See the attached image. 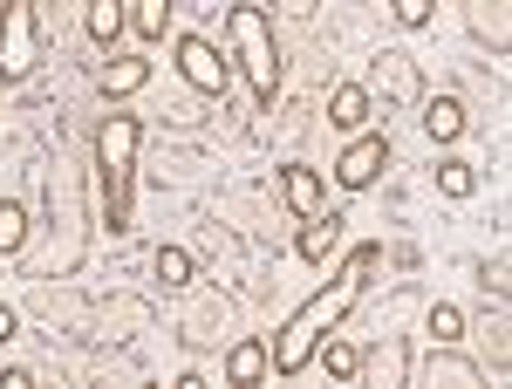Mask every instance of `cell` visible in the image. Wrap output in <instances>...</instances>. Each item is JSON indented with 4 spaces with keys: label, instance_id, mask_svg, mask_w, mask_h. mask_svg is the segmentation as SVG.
I'll return each mask as SVG.
<instances>
[{
    "label": "cell",
    "instance_id": "obj_17",
    "mask_svg": "<svg viewBox=\"0 0 512 389\" xmlns=\"http://www.w3.org/2000/svg\"><path fill=\"white\" fill-rule=\"evenodd\" d=\"M171 14H178L171 0H130V28H137L144 41H164V28H171Z\"/></svg>",
    "mask_w": 512,
    "mask_h": 389
},
{
    "label": "cell",
    "instance_id": "obj_11",
    "mask_svg": "<svg viewBox=\"0 0 512 389\" xmlns=\"http://www.w3.org/2000/svg\"><path fill=\"white\" fill-rule=\"evenodd\" d=\"M472 35L492 41V55H512V0H472Z\"/></svg>",
    "mask_w": 512,
    "mask_h": 389
},
{
    "label": "cell",
    "instance_id": "obj_9",
    "mask_svg": "<svg viewBox=\"0 0 512 389\" xmlns=\"http://www.w3.org/2000/svg\"><path fill=\"white\" fill-rule=\"evenodd\" d=\"M144 82H151V55H110V62H103V76H96V89L117 103V96H137Z\"/></svg>",
    "mask_w": 512,
    "mask_h": 389
},
{
    "label": "cell",
    "instance_id": "obj_19",
    "mask_svg": "<svg viewBox=\"0 0 512 389\" xmlns=\"http://www.w3.org/2000/svg\"><path fill=\"white\" fill-rule=\"evenodd\" d=\"M437 192H444V198H458V205H465V198L478 192V171L465 164V157H444V164H437Z\"/></svg>",
    "mask_w": 512,
    "mask_h": 389
},
{
    "label": "cell",
    "instance_id": "obj_10",
    "mask_svg": "<svg viewBox=\"0 0 512 389\" xmlns=\"http://www.w3.org/2000/svg\"><path fill=\"white\" fill-rule=\"evenodd\" d=\"M369 117H376L369 89H362V82H335V96H328V123L355 137V130H369Z\"/></svg>",
    "mask_w": 512,
    "mask_h": 389
},
{
    "label": "cell",
    "instance_id": "obj_7",
    "mask_svg": "<svg viewBox=\"0 0 512 389\" xmlns=\"http://www.w3.org/2000/svg\"><path fill=\"white\" fill-rule=\"evenodd\" d=\"M355 376H362L369 389H403V383H410V342L390 335L383 349H369L362 362H355Z\"/></svg>",
    "mask_w": 512,
    "mask_h": 389
},
{
    "label": "cell",
    "instance_id": "obj_20",
    "mask_svg": "<svg viewBox=\"0 0 512 389\" xmlns=\"http://www.w3.org/2000/svg\"><path fill=\"white\" fill-rule=\"evenodd\" d=\"M151 273H158L164 287H192V253H185V246H158V260H151Z\"/></svg>",
    "mask_w": 512,
    "mask_h": 389
},
{
    "label": "cell",
    "instance_id": "obj_24",
    "mask_svg": "<svg viewBox=\"0 0 512 389\" xmlns=\"http://www.w3.org/2000/svg\"><path fill=\"white\" fill-rule=\"evenodd\" d=\"M14 328H21V314H14L7 301H0V342H14Z\"/></svg>",
    "mask_w": 512,
    "mask_h": 389
},
{
    "label": "cell",
    "instance_id": "obj_6",
    "mask_svg": "<svg viewBox=\"0 0 512 389\" xmlns=\"http://www.w3.org/2000/svg\"><path fill=\"white\" fill-rule=\"evenodd\" d=\"M178 76L192 82L198 96H226V89H233V62L205 35H178Z\"/></svg>",
    "mask_w": 512,
    "mask_h": 389
},
{
    "label": "cell",
    "instance_id": "obj_8",
    "mask_svg": "<svg viewBox=\"0 0 512 389\" xmlns=\"http://www.w3.org/2000/svg\"><path fill=\"white\" fill-rule=\"evenodd\" d=\"M321 198H328V185H321L315 164H280V205H287L294 219H315Z\"/></svg>",
    "mask_w": 512,
    "mask_h": 389
},
{
    "label": "cell",
    "instance_id": "obj_3",
    "mask_svg": "<svg viewBox=\"0 0 512 389\" xmlns=\"http://www.w3.org/2000/svg\"><path fill=\"white\" fill-rule=\"evenodd\" d=\"M226 35H233V62H239V76H246V89H253V103L274 110V96H280V41H274L267 7L239 0L233 14H226Z\"/></svg>",
    "mask_w": 512,
    "mask_h": 389
},
{
    "label": "cell",
    "instance_id": "obj_18",
    "mask_svg": "<svg viewBox=\"0 0 512 389\" xmlns=\"http://www.w3.org/2000/svg\"><path fill=\"white\" fill-rule=\"evenodd\" d=\"M21 246H28V205L0 198V260H14Z\"/></svg>",
    "mask_w": 512,
    "mask_h": 389
},
{
    "label": "cell",
    "instance_id": "obj_1",
    "mask_svg": "<svg viewBox=\"0 0 512 389\" xmlns=\"http://www.w3.org/2000/svg\"><path fill=\"white\" fill-rule=\"evenodd\" d=\"M376 273H383V246H355L349 260H342V273H335L328 287H315L301 308L280 321L274 349H267V369H274V376H301V369L315 362V342H321V335H335V328L349 321V308L369 294Z\"/></svg>",
    "mask_w": 512,
    "mask_h": 389
},
{
    "label": "cell",
    "instance_id": "obj_15",
    "mask_svg": "<svg viewBox=\"0 0 512 389\" xmlns=\"http://www.w3.org/2000/svg\"><path fill=\"white\" fill-rule=\"evenodd\" d=\"M424 130H431L437 144H458V137H465V103H458V96H431V103H424Z\"/></svg>",
    "mask_w": 512,
    "mask_h": 389
},
{
    "label": "cell",
    "instance_id": "obj_5",
    "mask_svg": "<svg viewBox=\"0 0 512 389\" xmlns=\"http://www.w3.org/2000/svg\"><path fill=\"white\" fill-rule=\"evenodd\" d=\"M383 171H390V137L383 130H355V144L335 157V185L342 192H369Z\"/></svg>",
    "mask_w": 512,
    "mask_h": 389
},
{
    "label": "cell",
    "instance_id": "obj_16",
    "mask_svg": "<svg viewBox=\"0 0 512 389\" xmlns=\"http://www.w3.org/2000/svg\"><path fill=\"white\" fill-rule=\"evenodd\" d=\"M431 383H458V389H478L485 376H478V362H465V355H451L444 342H437V355H431Z\"/></svg>",
    "mask_w": 512,
    "mask_h": 389
},
{
    "label": "cell",
    "instance_id": "obj_23",
    "mask_svg": "<svg viewBox=\"0 0 512 389\" xmlns=\"http://www.w3.org/2000/svg\"><path fill=\"white\" fill-rule=\"evenodd\" d=\"M390 14L403 28H431V0H390Z\"/></svg>",
    "mask_w": 512,
    "mask_h": 389
},
{
    "label": "cell",
    "instance_id": "obj_21",
    "mask_svg": "<svg viewBox=\"0 0 512 389\" xmlns=\"http://www.w3.org/2000/svg\"><path fill=\"white\" fill-rule=\"evenodd\" d=\"M424 328H431V342H444V349H458V342H465V314L451 308V301H437Z\"/></svg>",
    "mask_w": 512,
    "mask_h": 389
},
{
    "label": "cell",
    "instance_id": "obj_4",
    "mask_svg": "<svg viewBox=\"0 0 512 389\" xmlns=\"http://www.w3.org/2000/svg\"><path fill=\"white\" fill-rule=\"evenodd\" d=\"M41 62V28H35V0H0V82H28Z\"/></svg>",
    "mask_w": 512,
    "mask_h": 389
},
{
    "label": "cell",
    "instance_id": "obj_2",
    "mask_svg": "<svg viewBox=\"0 0 512 389\" xmlns=\"http://www.w3.org/2000/svg\"><path fill=\"white\" fill-rule=\"evenodd\" d=\"M137 144H144V123L110 110L96 123V192H103V226L130 233V198H137Z\"/></svg>",
    "mask_w": 512,
    "mask_h": 389
},
{
    "label": "cell",
    "instance_id": "obj_22",
    "mask_svg": "<svg viewBox=\"0 0 512 389\" xmlns=\"http://www.w3.org/2000/svg\"><path fill=\"white\" fill-rule=\"evenodd\" d=\"M315 355H321V369H328V376H355V362H362V355H355L349 342H335V335H321Z\"/></svg>",
    "mask_w": 512,
    "mask_h": 389
},
{
    "label": "cell",
    "instance_id": "obj_12",
    "mask_svg": "<svg viewBox=\"0 0 512 389\" xmlns=\"http://www.w3.org/2000/svg\"><path fill=\"white\" fill-rule=\"evenodd\" d=\"M335 246H342V212H315V219L301 226V239H294V253H301L308 267H321Z\"/></svg>",
    "mask_w": 512,
    "mask_h": 389
},
{
    "label": "cell",
    "instance_id": "obj_13",
    "mask_svg": "<svg viewBox=\"0 0 512 389\" xmlns=\"http://www.w3.org/2000/svg\"><path fill=\"white\" fill-rule=\"evenodd\" d=\"M82 28H89V41H96V48H117V35L130 28V0H89Z\"/></svg>",
    "mask_w": 512,
    "mask_h": 389
},
{
    "label": "cell",
    "instance_id": "obj_14",
    "mask_svg": "<svg viewBox=\"0 0 512 389\" xmlns=\"http://www.w3.org/2000/svg\"><path fill=\"white\" fill-rule=\"evenodd\" d=\"M260 376H267V342H260V335L233 342V355H226V383H233V389H253Z\"/></svg>",
    "mask_w": 512,
    "mask_h": 389
}]
</instances>
